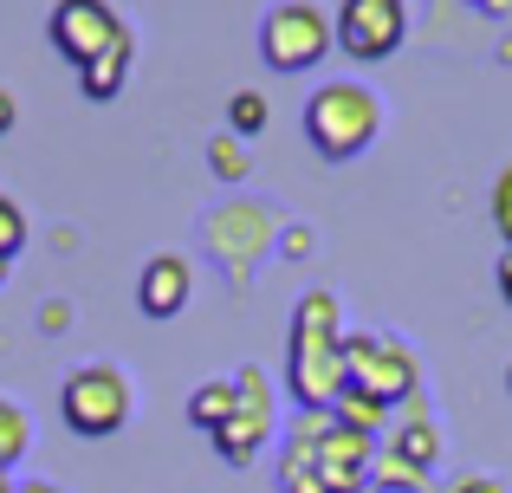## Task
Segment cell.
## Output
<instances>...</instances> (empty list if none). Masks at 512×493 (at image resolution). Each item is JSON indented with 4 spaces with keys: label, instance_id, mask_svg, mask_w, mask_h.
<instances>
[{
    "label": "cell",
    "instance_id": "cell-1",
    "mask_svg": "<svg viewBox=\"0 0 512 493\" xmlns=\"http://www.w3.org/2000/svg\"><path fill=\"white\" fill-rule=\"evenodd\" d=\"M344 305L338 292L312 286L292 305V344H286V390L299 409H331L344 396Z\"/></svg>",
    "mask_w": 512,
    "mask_h": 493
},
{
    "label": "cell",
    "instance_id": "cell-2",
    "mask_svg": "<svg viewBox=\"0 0 512 493\" xmlns=\"http://www.w3.org/2000/svg\"><path fill=\"white\" fill-rule=\"evenodd\" d=\"M376 130H383V104H376V91L357 85V78H331V85H318L312 104H305V137H312V150L325 156V163L363 156L376 143Z\"/></svg>",
    "mask_w": 512,
    "mask_h": 493
},
{
    "label": "cell",
    "instance_id": "cell-3",
    "mask_svg": "<svg viewBox=\"0 0 512 493\" xmlns=\"http://www.w3.org/2000/svg\"><path fill=\"white\" fill-rule=\"evenodd\" d=\"M344 390L370 396L376 409L396 416L402 403L422 396V357H415L396 331H350L344 338Z\"/></svg>",
    "mask_w": 512,
    "mask_h": 493
},
{
    "label": "cell",
    "instance_id": "cell-4",
    "mask_svg": "<svg viewBox=\"0 0 512 493\" xmlns=\"http://www.w3.org/2000/svg\"><path fill=\"white\" fill-rule=\"evenodd\" d=\"M130 409H137V390H130V377L117 364H78L72 377L59 383V416H65V429L85 435V442L117 435L130 422Z\"/></svg>",
    "mask_w": 512,
    "mask_h": 493
},
{
    "label": "cell",
    "instance_id": "cell-5",
    "mask_svg": "<svg viewBox=\"0 0 512 493\" xmlns=\"http://www.w3.org/2000/svg\"><path fill=\"white\" fill-rule=\"evenodd\" d=\"M279 435V396H273V377H266L260 364L234 370V409H227V422L208 435L214 455L227 461V468H253L260 461V448Z\"/></svg>",
    "mask_w": 512,
    "mask_h": 493
},
{
    "label": "cell",
    "instance_id": "cell-6",
    "mask_svg": "<svg viewBox=\"0 0 512 493\" xmlns=\"http://www.w3.org/2000/svg\"><path fill=\"white\" fill-rule=\"evenodd\" d=\"M331 46H338V20L318 0H279L260 20V52L273 72H312V65H325Z\"/></svg>",
    "mask_w": 512,
    "mask_h": 493
},
{
    "label": "cell",
    "instance_id": "cell-7",
    "mask_svg": "<svg viewBox=\"0 0 512 493\" xmlns=\"http://www.w3.org/2000/svg\"><path fill=\"white\" fill-rule=\"evenodd\" d=\"M266 247H273V215H266L260 202H221L208 215V253L234 279H247L253 266L266 260Z\"/></svg>",
    "mask_w": 512,
    "mask_h": 493
},
{
    "label": "cell",
    "instance_id": "cell-8",
    "mask_svg": "<svg viewBox=\"0 0 512 493\" xmlns=\"http://www.w3.org/2000/svg\"><path fill=\"white\" fill-rule=\"evenodd\" d=\"M46 33H52V46H59V59H72L78 72H85L104 46H117V39L130 33V26L117 20L111 0H59L52 20H46Z\"/></svg>",
    "mask_w": 512,
    "mask_h": 493
},
{
    "label": "cell",
    "instance_id": "cell-9",
    "mask_svg": "<svg viewBox=\"0 0 512 493\" xmlns=\"http://www.w3.org/2000/svg\"><path fill=\"white\" fill-rule=\"evenodd\" d=\"M402 33H409V0H344L338 7V46L363 65L389 59Z\"/></svg>",
    "mask_w": 512,
    "mask_h": 493
},
{
    "label": "cell",
    "instance_id": "cell-10",
    "mask_svg": "<svg viewBox=\"0 0 512 493\" xmlns=\"http://www.w3.org/2000/svg\"><path fill=\"white\" fill-rule=\"evenodd\" d=\"M318 468H325L331 493H370V468H376V435L350 429V422L325 416V435H318Z\"/></svg>",
    "mask_w": 512,
    "mask_h": 493
},
{
    "label": "cell",
    "instance_id": "cell-11",
    "mask_svg": "<svg viewBox=\"0 0 512 493\" xmlns=\"http://www.w3.org/2000/svg\"><path fill=\"white\" fill-rule=\"evenodd\" d=\"M331 409H299V422L279 442V493H331L325 468H318V435H325Z\"/></svg>",
    "mask_w": 512,
    "mask_h": 493
},
{
    "label": "cell",
    "instance_id": "cell-12",
    "mask_svg": "<svg viewBox=\"0 0 512 493\" xmlns=\"http://www.w3.org/2000/svg\"><path fill=\"white\" fill-rule=\"evenodd\" d=\"M195 299V266L182 260V253H156V260H143V279H137V305L150 318H175L182 305Z\"/></svg>",
    "mask_w": 512,
    "mask_h": 493
},
{
    "label": "cell",
    "instance_id": "cell-13",
    "mask_svg": "<svg viewBox=\"0 0 512 493\" xmlns=\"http://www.w3.org/2000/svg\"><path fill=\"white\" fill-rule=\"evenodd\" d=\"M389 448H396V455H409L415 468L435 474V461H441V429H435V416H428L422 396L396 409V435H389Z\"/></svg>",
    "mask_w": 512,
    "mask_h": 493
},
{
    "label": "cell",
    "instance_id": "cell-14",
    "mask_svg": "<svg viewBox=\"0 0 512 493\" xmlns=\"http://www.w3.org/2000/svg\"><path fill=\"white\" fill-rule=\"evenodd\" d=\"M130 59H137V33H124L117 39V46H104L98 59L85 65V72H78V91H85V98H117V91H124V72H130Z\"/></svg>",
    "mask_w": 512,
    "mask_h": 493
},
{
    "label": "cell",
    "instance_id": "cell-15",
    "mask_svg": "<svg viewBox=\"0 0 512 493\" xmlns=\"http://www.w3.org/2000/svg\"><path fill=\"white\" fill-rule=\"evenodd\" d=\"M428 481H435L428 468H415L409 455H396L389 442H376V468H370V487L376 493H428Z\"/></svg>",
    "mask_w": 512,
    "mask_h": 493
},
{
    "label": "cell",
    "instance_id": "cell-16",
    "mask_svg": "<svg viewBox=\"0 0 512 493\" xmlns=\"http://www.w3.org/2000/svg\"><path fill=\"white\" fill-rule=\"evenodd\" d=\"M227 409H234V377H208L195 396H188V422H195L201 435H214L227 422Z\"/></svg>",
    "mask_w": 512,
    "mask_h": 493
},
{
    "label": "cell",
    "instance_id": "cell-17",
    "mask_svg": "<svg viewBox=\"0 0 512 493\" xmlns=\"http://www.w3.org/2000/svg\"><path fill=\"white\" fill-rule=\"evenodd\" d=\"M26 448H33V416H26L13 396H0V468L26 461Z\"/></svg>",
    "mask_w": 512,
    "mask_h": 493
},
{
    "label": "cell",
    "instance_id": "cell-18",
    "mask_svg": "<svg viewBox=\"0 0 512 493\" xmlns=\"http://www.w3.org/2000/svg\"><path fill=\"white\" fill-rule=\"evenodd\" d=\"M227 130H234L240 143L266 130V98H260V91H234V98H227Z\"/></svg>",
    "mask_w": 512,
    "mask_h": 493
},
{
    "label": "cell",
    "instance_id": "cell-19",
    "mask_svg": "<svg viewBox=\"0 0 512 493\" xmlns=\"http://www.w3.org/2000/svg\"><path fill=\"white\" fill-rule=\"evenodd\" d=\"M208 169L221 182H247V143H240L234 130H227V137H214L208 143Z\"/></svg>",
    "mask_w": 512,
    "mask_h": 493
},
{
    "label": "cell",
    "instance_id": "cell-20",
    "mask_svg": "<svg viewBox=\"0 0 512 493\" xmlns=\"http://www.w3.org/2000/svg\"><path fill=\"white\" fill-rule=\"evenodd\" d=\"M20 247H26V215H20L13 195H0V266H7Z\"/></svg>",
    "mask_w": 512,
    "mask_h": 493
},
{
    "label": "cell",
    "instance_id": "cell-21",
    "mask_svg": "<svg viewBox=\"0 0 512 493\" xmlns=\"http://www.w3.org/2000/svg\"><path fill=\"white\" fill-rule=\"evenodd\" d=\"M448 493H506V481H493V474H454Z\"/></svg>",
    "mask_w": 512,
    "mask_h": 493
},
{
    "label": "cell",
    "instance_id": "cell-22",
    "mask_svg": "<svg viewBox=\"0 0 512 493\" xmlns=\"http://www.w3.org/2000/svg\"><path fill=\"white\" fill-rule=\"evenodd\" d=\"M279 247H286L292 260H299V253H312V234H305V228H286V241H279Z\"/></svg>",
    "mask_w": 512,
    "mask_h": 493
},
{
    "label": "cell",
    "instance_id": "cell-23",
    "mask_svg": "<svg viewBox=\"0 0 512 493\" xmlns=\"http://www.w3.org/2000/svg\"><path fill=\"white\" fill-rule=\"evenodd\" d=\"M13 117H20V104H13V91H0V137L13 130Z\"/></svg>",
    "mask_w": 512,
    "mask_h": 493
},
{
    "label": "cell",
    "instance_id": "cell-24",
    "mask_svg": "<svg viewBox=\"0 0 512 493\" xmlns=\"http://www.w3.org/2000/svg\"><path fill=\"white\" fill-rule=\"evenodd\" d=\"M13 493H65V487H59V481H20Z\"/></svg>",
    "mask_w": 512,
    "mask_h": 493
},
{
    "label": "cell",
    "instance_id": "cell-25",
    "mask_svg": "<svg viewBox=\"0 0 512 493\" xmlns=\"http://www.w3.org/2000/svg\"><path fill=\"white\" fill-rule=\"evenodd\" d=\"M500 299L512 305V253H506V260H500Z\"/></svg>",
    "mask_w": 512,
    "mask_h": 493
},
{
    "label": "cell",
    "instance_id": "cell-26",
    "mask_svg": "<svg viewBox=\"0 0 512 493\" xmlns=\"http://www.w3.org/2000/svg\"><path fill=\"white\" fill-rule=\"evenodd\" d=\"M13 487H20V481H13V474H7V468H0V493H13Z\"/></svg>",
    "mask_w": 512,
    "mask_h": 493
},
{
    "label": "cell",
    "instance_id": "cell-27",
    "mask_svg": "<svg viewBox=\"0 0 512 493\" xmlns=\"http://www.w3.org/2000/svg\"><path fill=\"white\" fill-rule=\"evenodd\" d=\"M506 390H512V364H506Z\"/></svg>",
    "mask_w": 512,
    "mask_h": 493
}]
</instances>
